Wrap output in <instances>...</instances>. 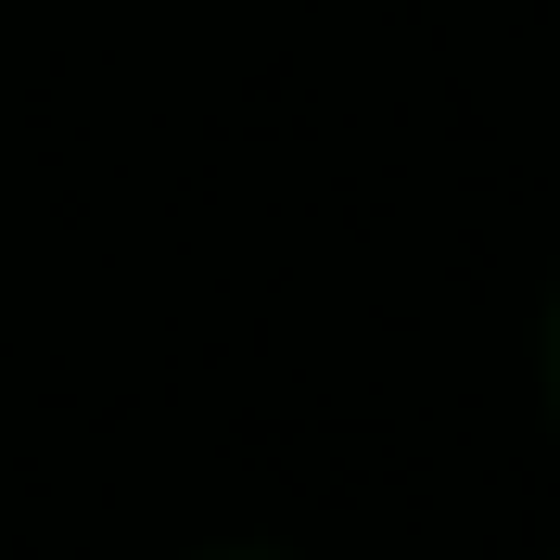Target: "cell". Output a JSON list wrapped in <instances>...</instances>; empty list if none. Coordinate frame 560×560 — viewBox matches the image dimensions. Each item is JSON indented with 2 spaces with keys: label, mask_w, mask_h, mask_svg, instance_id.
Returning <instances> with one entry per match:
<instances>
[{
  "label": "cell",
  "mask_w": 560,
  "mask_h": 560,
  "mask_svg": "<svg viewBox=\"0 0 560 560\" xmlns=\"http://www.w3.org/2000/svg\"><path fill=\"white\" fill-rule=\"evenodd\" d=\"M548 395H560V306H548Z\"/></svg>",
  "instance_id": "cell-1"
},
{
  "label": "cell",
  "mask_w": 560,
  "mask_h": 560,
  "mask_svg": "<svg viewBox=\"0 0 560 560\" xmlns=\"http://www.w3.org/2000/svg\"><path fill=\"white\" fill-rule=\"evenodd\" d=\"M205 560H280V548H205Z\"/></svg>",
  "instance_id": "cell-2"
}]
</instances>
